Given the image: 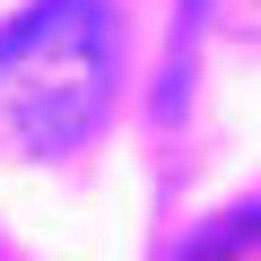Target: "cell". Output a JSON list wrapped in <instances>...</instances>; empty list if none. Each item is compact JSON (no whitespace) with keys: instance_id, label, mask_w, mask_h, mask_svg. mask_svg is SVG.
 Instances as JSON below:
<instances>
[{"instance_id":"6da1fadb","label":"cell","mask_w":261,"mask_h":261,"mask_svg":"<svg viewBox=\"0 0 261 261\" xmlns=\"http://www.w3.org/2000/svg\"><path fill=\"white\" fill-rule=\"evenodd\" d=\"M113 0H35L0 27V157H70L113 105Z\"/></svg>"},{"instance_id":"7a4b0ae2","label":"cell","mask_w":261,"mask_h":261,"mask_svg":"<svg viewBox=\"0 0 261 261\" xmlns=\"http://www.w3.org/2000/svg\"><path fill=\"white\" fill-rule=\"evenodd\" d=\"M200 9L218 27H235V35H261V0H200Z\"/></svg>"}]
</instances>
